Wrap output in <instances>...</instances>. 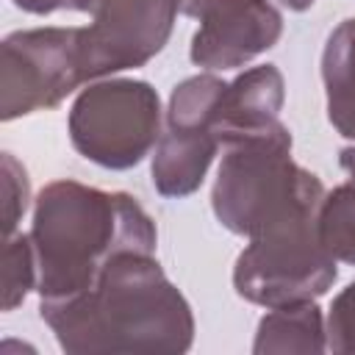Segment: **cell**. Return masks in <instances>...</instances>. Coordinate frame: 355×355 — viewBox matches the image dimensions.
Listing matches in <instances>:
<instances>
[{
	"label": "cell",
	"instance_id": "7a4b0ae2",
	"mask_svg": "<svg viewBox=\"0 0 355 355\" xmlns=\"http://www.w3.org/2000/svg\"><path fill=\"white\" fill-rule=\"evenodd\" d=\"M31 241L39 269L36 294L55 300L89 288L119 252H155L158 230L125 191L53 180L33 200Z\"/></svg>",
	"mask_w": 355,
	"mask_h": 355
},
{
	"label": "cell",
	"instance_id": "9a60e30c",
	"mask_svg": "<svg viewBox=\"0 0 355 355\" xmlns=\"http://www.w3.org/2000/svg\"><path fill=\"white\" fill-rule=\"evenodd\" d=\"M0 189H3V239H8L17 233V225L31 202V180L25 166L14 158V153H3L0 158Z\"/></svg>",
	"mask_w": 355,
	"mask_h": 355
},
{
	"label": "cell",
	"instance_id": "3957f363",
	"mask_svg": "<svg viewBox=\"0 0 355 355\" xmlns=\"http://www.w3.org/2000/svg\"><path fill=\"white\" fill-rule=\"evenodd\" d=\"M222 147L211 208L230 233L252 239L280 219L319 211L324 186L313 172L294 164L291 133L280 119Z\"/></svg>",
	"mask_w": 355,
	"mask_h": 355
},
{
	"label": "cell",
	"instance_id": "4fadbf2b",
	"mask_svg": "<svg viewBox=\"0 0 355 355\" xmlns=\"http://www.w3.org/2000/svg\"><path fill=\"white\" fill-rule=\"evenodd\" d=\"M316 227L327 252L336 261L355 266V180L324 191Z\"/></svg>",
	"mask_w": 355,
	"mask_h": 355
},
{
	"label": "cell",
	"instance_id": "ac0fdd59",
	"mask_svg": "<svg viewBox=\"0 0 355 355\" xmlns=\"http://www.w3.org/2000/svg\"><path fill=\"white\" fill-rule=\"evenodd\" d=\"M338 164H341V169L349 175V180H355V144L341 147V153H338Z\"/></svg>",
	"mask_w": 355,
	"mask_h": 355
},
{
	"label": "cell",
	"instance_id": "d6986e66",
	"mask_svg": "<svg viewBox=\"0 0 355 355\" xmlns=\"http://www.w3.org/2000/svg\"><path fill=\"white\" fill-rule=\"evenodd\" d=\"M283 8H288V11H308L316 0H277Z\"/></svg>",
	"mask_w": 355,
	"mask_h": 355
},
{
	"label": "cell",
	"instance_id": "277c9868",
	"mask_svg": "<svg viewBox=\"0 0 355 355\" xmlns=\"http://www.w3.org/2000/svg\"><path fill=\"white\" fill-rule=\"evenodd\" d=\"M316 214L280 219L250 239L233 266V288L241 300L277 308L308 302L336 283L338 261L319 239Z\"/></svg>",
	"mask_w": 355,
	"mask_h": 355
},
{
	"label": "cell",
	"instance_id": "8992f818",
	"mask_svg": "<svg viewBox=\"0 0 355 355\" xmlns=\"http://www.w3.org/2000/svg\"><path fill=\"white\" fill-rule=\"evenodd\" d=\"M0 119L11 122L55 108L80 83H89L83 61V28L14 31L0 44Z\"/></svg>",
	"mask_w": 355,
	"mask_h": 355
},
{
	"label": "cell",
	"instance_id": "6da1fadb",
	"mask_svg": "<svg viewBox=\"0 0 355 355\" xmlns=\"http://www.w3.org/2000/svg\"><path fill=\"white\" fill-rule=\"evenodd\" d=\"M67 355H180L194 344V313L155 252H119L97 280L39 302Z\"/></svg>",
	"mask_w": 355,
	"mask_h": 355
},
{
	"label": "cell",
	"instance_id": "7c38bea8",
	"mask_svg": "<svg viewBox=\"0 0 355 355\" xmlns=\"http://www.w3.org/2000/svg\"><path fill=\"white\" fill-rule=\"evenodd\" d=\"M322 83L327 119L344 139L355 141V17L338 22L322 50Z\"/></svg>",
	"mask_w": 355,
	"mask_h": 355
},
{
	"label": "cell",
	"instance_id": "30bf717a",
	"mask_svg": "<svg viewBox=\"0 0 355 355\" xmlns=\"http://www.w3.org/2000/svg\"><path fill=\"white\" fill-rule=\"evenodd\" d=\"M283 100H286V80L275 64H261L233 78L225 86L216 108L214 130L219 136V144L277 122Z\"/></svg>",
	"mask_w": 355,
	"mask_h": 355
},
{
	"label": "cell",
	"instance_id": "8fae6325",
	"mask_svg": "<svg viewBox=\"0 0 355 355\" xmlns=\"http://www.w3.org/2000/svg\"><path fill=\"white\" fill-rule=\"evenodd\" d=\"M255 355H319L327 352V322L316 300L277 305L258 322Z\"/></svg>",
	"mask_w": 355,
	"mask_h": 355
},
{
	"label": "cell",
	"instance_id": "e0dca14e",
	"mask_svg": "<svg viewBox=\"0 0 355 355\" xmlns=\"http://www.w3.org/2000/svg\"><path fill=\"white\" fill-rule=\"evenodd\" d=\"M19 11L47 17L55 11H83V0H11Z\"/></svg>",
	"mask_w": 355,
	"mask_h": 355
},
{
	"label": "cell",
	"instance_id": "5bb4252c",
	"mask_svg": "<svg viewBox=\"0 0 355 355\" xmlns=\"http://www.w3.org/2000/svg\"><path fill=\"white\" fill-rule=\"evenodd\" d=\"M36 252L31 233H14L3 239V311L22 305L31 288H36Z\"/></svg>",
	"mask_w": 355,
	"mask_h": 355
},
{
	"label": "cell",
	"instance_id": "52a82bcc",
	"mask_svg": "<svg viewBox=\"0 0 355 355\" xmlns=\"http://www.w3.org/2000/svg\"><path fill=\"white\" fill-rule=\"evenodd\" d=\"M92 22L83 28L89 80L144 67L172 36L180 0H83Z\"/></svg>",
	"mask_w": 355,
	"mask_h": 355
},
{
	"label": "cell",
	"instance_id": "9c48e42d",
	"mask_svg": "<svg viewBox=\"0 0 355 355\" xmlns=\"http://www.w3.org/2000/svg\"><path fill=\"white\" fill-rule=\"evenodd\" d=\"M219 136L202 125H169L161 130V139L153 150V186L161 197L180 200L194 194L219 153Z\"/></svg>",
	"mask_w": 355,
	"mask_h": 355
},
{
	"label": "cell",
	"instance_id": "2e32d148",
	"mask_svg": "<svg viewBox=\"0 0 355 355\" xmlns=\"http://www.w3.org/2000/svg\"><path fill=\"white\" fill-rule=\"evenodd\" d=\"M327 349L355 355V280L336 294L327 311Z\"/></svg>",
	"mask_w": 355,
	"mask_h": 355
},
{
	"label": "cell",
	"instance_id": "ba28073f",
	"mask_svg": "<svg viewBox=\"0 0 355 355\" xmlns=\"http://www.w3.org/2000/svg\"><path fill=\"white\" fill-rule=\"evenodd\" d=\"M180 11L200 19L189 58L208 72L239 69L283 36V14L272 0H180Z\"/></svg>",
	"mask_w": 355,
	"mask_h": 355
},
{
	"label": "cell",
	"instance_id": "5b68a950",
	"mask_svg": "<svg viewBox=\"0 0 355 355\" xmlns=\"http://www.w3.org/2000/svg\"><path fill=\"white\" fill-rule=\"evenodd\" d=\"M161 97L147 80L105 78L89 83L67 116L69 141L86 161L122 172L141 164L161 139Z\"/></svg>",
	"mask_w": 355,
	"mask_h": 355
}]
</instances>
